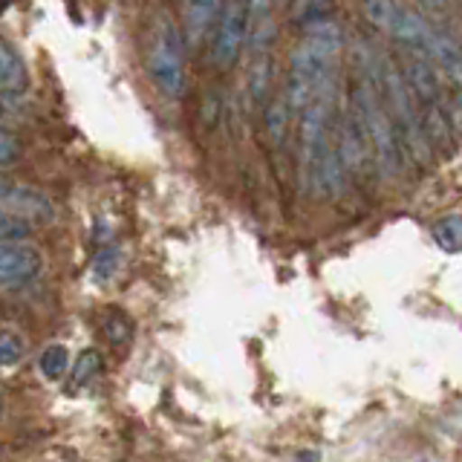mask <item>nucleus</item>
<instances>
[{
  "mask_svg": "<svg viewBox=\"0 0 462 462\" xmlns=\"http://www.w3.org/2000/svg\"><path fill=\"white\" fill-rule=\"evenodd\" d=\"M289 116H292V110H289V101L286 96H281L278 101H272L269 110H266V127L274 142H281L283 134H286V125H289Z\"/></svg>",
  "mask_w": 462,
  "mask_h": 462,
  "instance_id": "obj_16",
  "label": "nucleus"
},
{
  "mask_svg": "<svg viewBox=\"0 0 462 462\" xmlns=\"http://www.w3.org/2000/svg\"><path fill=\"white\" fill-rule=\"evenodd\" d=\"M185 38L182 29L168 14H159L148 26V43H144V67L153 87L165 98H182L188 72H185Z\"/></svg>",
  "mask_w": 462,
  "mask_h": 462,
  "instance_id": "obj_2",
  "label": "nucleus"
},
{
  "mask_svg": "<svg viewBox=\"0 0 462 462\" xmlns=\"http://www.w3.org/2000/svg\"><path fill=\"white\" fill-rule=\"evenodd\" d=\"M269 79H272V61H269V52L266 55H254L252 64H249V96L254 105H260L269 90Z\"/></svg>",
  "mask_w": 462,
  "mask_h": 462,
  "instance_id": "obj_12",
  "label": "nucleus"
},
{
  "mask_svg": "<svg viewBox=\"0 0 462 462\" xmlns=\"http://www.w3.org/2000/svg\"><path fill=\"white\" fill-rule=\"evenodd\" d=\"M26 344L14 329H0V367H18L23 361Z\"/></svg>",
  "mask_w": 462,
  "mask_h": 462,
  "instance_id": "obj_13",
  "label": "nucleus"
},
{
  "mask_svg": "<svg viewBox=\"0 0 462 462\" xmlns=\"http://www.w3.org/2000/svg\"><path fill=\"white\" fill-rule=\"evenodd\" d=\"M69 367H72V361H69V350L64 344H47L43 346V353L38 356V370H41V375L47 382H61L64 375L69 373Z\"/></svg>",
  "mask_w": 462,
  "mask_h": 462,
  "instance_id": "obj_9",
  "label": "nucleus"
},
{
  "mask_svg": "<svg viewBox=\"0 0 462 462\" xmlns=\"http://www.w3.org/2000/svg\"><path fill=\"white\" fill-rule=\"evenodd\" d=\"M125 263V252L119 243H105L98 245L96 254H93V263H90V274L96 283H110L116 274H119Z\"/></svg>",
  "mask_w": 462,
  "mask_h": 462,
  "instance_id": "obj_8",
  "label": "nucleus"
},
{
  "mask_svg": "<svg viewBox=\"0 0 462 462\" xmlns=\"http://www.w3.org/2000/svg\"><path fill=\"white\" fill-rule=\"evenodd\" d=\"M21 156H23L21 139L12 130L0 127V168H12L14 162H21Z\"/></svg>",
  "mask_w": 462,
  "mask_h": 462,
  "instance_id": "obj_17",
  "label": "nucleus"
},
{
  "mask_svg": "<svg viewBox=\"0 0 462 462\" xmlns=\"http://www.w3.org/2000/svg\"><path fill=\"white\" fill-rule=\"evenodd\" d=\"M14 191H18V182H12L6 177H0V206H9V199L14 197Z\"/></svg>",
  "mask_w": 462,
  "mask_h": 462,
  "instance_id": "obj_20",
  "label": "nucleus"
},
{
  "mask_svg": "<svg viewBox=\"0 0 462 462\" xmlns=\"http://www.w3.org/2000/svg\"><path fill=\"white\" fill-rule=\"evenodd\" d=\"M361 9H365L367 23L379 32L396 38L416 55H430L433 38H437L439 29H433L422 14L404 9L399 0H361Z\"/></svg>",
  "mask_w": 462,
  "mask_h": 462,
  "instance_id": "obj_3",
  "label": "nucleus"
},
{
  "mask_svg": "<svg viewBox=\"0 0 462 462\" xmlns=\"http://www.w3.org/2000/svg\"><path fill=\"white\" fill-rule=\"evenodd\" d=\"M274 0H245V12H249V29L272 23Z\"/></svg>",
  "mask_w": 462,
  "mask_h": 462,
  "instance_id": "obj_18",
  "label": "nucleus"
},
{
  "mask_svg": "<svg viewBox=\"0 0 462 462\" xmlns=\"http://www.w3.org/2000/svg\"><path fill=\"white\" fill-rule=\"evenodd\" d=\"M101 353L93 350V346H87V350H81L76 356V365L69 367V390H81L87 387L93 379H98V373H101Z\"/></svg>",
  "mask_w": 462,
  "mask_h": 462,
  "instance_id": "obj_10",
  "label": "nucleus"
},
{
  "mask_svg": "<svg viewBox=\"0 0 462 462\" xmlns=\"http://www.w3.org/2000/svg\"><path fill=\"white\" fill-rule=\"evenodd\" d=\"M448 119H451V127L462 134V90H457L454 98L448 101Z\"/></svg>",
  "mask_w": 462,
  "mask_h": 462,
  "instance_id": "obj_19",
  "label": "nucleus"
},
{
  "mask_svg": "<svg viewBox=\"0 0 462 462\" xmlns=\"http://www.w3.org/2000/svg\"><path fill=\"white\" fill-rule=\"evenodd\" d=\"M43 272V254L26 240L0 243V289H23L35 283Z\"/></svg>",
  "mask_w": 462,
  "mask_h": 462,
  "instance_id": "obj_5",
  "label": "nucleus"
},
{
  "mask_svg": "<svg viewBox=\"0 0 462 462\" xmlns=\"http://www.w3.org/2000/svg\"><path fill=\"white\" fill-rule=\"evenodd\" d=\"M422 462H430V459H422Z\"/></svg>",
  "mask_w": 462,
  "mask_h": 462,
  "instance_id": "obj_24",
  "label": "nucleus"
},
{
  "mask_svg": "<svg viewBox=\"0 0 462 462\" xmlns=\"http://www.w3.org/2000/svg\"><path fill=\"white\" fill-rule=\"evenodd\" d=\"M29 235H32V223H29L26 217L0 206V243L4 240H26Z\"/></svg>",
  "mask_w": 462,
  "mask_h": 462,
  "instance_id": "obj_14",
  "label": "nucleus"
},
{
  "mask_svg": "<svg viewBox=\"0 0 462 462\" xmlns=\"http://www.w3.org/2000/svg\"><path fill=\"white\" fill-rule=\"evenodd\" d=\"M419 4H422V9L430 14H445V9H448V0H419Z\"/></svg>",
  "mask_w": 462,
  "mask_h": 462,
  "instance_id": "obj_21",
  "label": "nucleus"
},
{
  "mask_svg": "<svg viewBox=\"0 0 462 462\" xmlns=\"http://www.w3.org/2000/svg\"><path fill=\"white\" fill-rule=\"evenodd\" d=\"M101 329H105V336L113 346H125L130 336H134V324H130V318L125 312H110L105 318V324H101Z\"/></svg>",
  "mask_w": 462,
  "mask_h": 462,
  "instance_id": "obj_15",
  "label": "nucleus"
},
{
  "mask_svg": "<svg viewBox=\"0 0 462 462\" xmlns=\"http://www.w3.org/2000/svg\"><path fill=\"white\" fill-rule=\"evenodd\" d=\"M226 0H182V38L188 50H199L214 35Z\"/></svg>",
  "mask_w": 462,
  "mask_h": 462,
  "instance_id": "obj_6",
  "label": "nucleus"
},
{
  "mask_svg": "<svg viewBox=\"0 0 462 462\" xmlns=\"http://www.w3.org/2000/svg\"><path fill=\"white\" fill-rule=\"evenodd\" d=\"M249 38V12H245V0H226V9L220 21L214 26L211 38V61L217 69H231Z\"/></svg>",
  "mask_w": 462,
  "mask_h": 462,
  "instance_id": "obj_4",
  "label": "nucleus"
},
{
  "mask_svg": "<svg viewBox=\"0 0 462 462\" xmlns=\"http://www.w3.org/2000/svg\"><path fill=\"white\" fill-rule=\"evenodd\" d=\"M344 47L341 26L329 18L312 21L307 35L295 47L289 58V84H286V101L289 110L300 113L303 105L315 96L332 87L336 81V64Z\"/></svg>",
  "mask_w": 462,
  "mask_h": 462,
  "instance_id": "obj_1",
  "label": "nucleus"
},
{
  "mask_svg": "<svg viewBox=\"0 0 462 462\" xmlns=\"http://www.w3.org/2000/svg\"><path fill=\"white\" fill-rule=\"evenodd\" d=\"M0 419H4V399H0Z\"/></svg>",
  "mask_w": 462,
  "mask_h": 462,
  "instance_id": "obj_23",
  "label": "nucleus"
},
{
  "mask_svg": "<svg viewBox=\"0 0 462 462\" xmlns=\"http://www.w3.org/2000/svg\"><path fill=\"white\" fill-rule=\"evenodd\" d=\"M29 67L9 43L0 41V96H23L29 90Z\"/></svg>",
  "mask_w": 462,
  "mask_h": 462,
  "instance_id": "obj_7",
  "label": "nucleus"
},
{
  "mask_svg": "<svg viewBox=\"0 0 462 462\" xmlns=\"http://www.w3.org/2000/svg\"><path fill=\"white\" fill-rule=\"evenodd\" d=\"M295 462H321V457H318L315 451H303V454L295 457Z\"/></svg>",
  "mask_w": 462,
  "mask_h": 462,
  "instance_id": "obj_22",
  "label": "nucleus"
},
{
  "mask_svg": "<svg viewBox=\"0 0 462 462\" xmlns=\"http://www.w3.org/2000/svg\"><path fill=\"white\" fill-rule=\"evenodd\" d=\"M433 240L442 252L457 254L462 252V214H445L442 220L433 226Z\"/></svg>",
  "mask_w": 462,
  "mask_h": 462,
  "instance_id": "obj_11",
  "label": "nucleus"
}]
</instances>
